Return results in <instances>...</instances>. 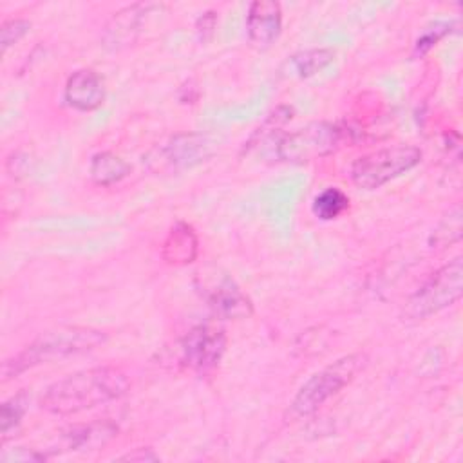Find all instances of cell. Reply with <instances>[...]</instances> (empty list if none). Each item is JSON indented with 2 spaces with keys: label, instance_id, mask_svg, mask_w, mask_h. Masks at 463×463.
Returning a JSON list of instances; mask_svg holds the SVG:
<instances>
[{
  "label": "cell",
  "instance_id": "obj_1",
  "mask_svg": "<svg viewBox=\"0 0 463 463\" xmlns=\"http://www.w3.org/2000/svg\"><path fill=\"white\" fill-rule=\"evenodd\" d=\"M128 389L130 380L121 367H89L51 383L40 398V409L49 414L69 416L114 402Z\"/></svg>",
  "mask_w": 463,
  "mask_h": 463
},
{
  "label": "cell",
  "instance_id": "obj_2",
  "mask_svg": "<svg viewBox=\"0 0 463 463\" xmlns=\"http://www.w3.org/2000/svg\"><path fill=\"white\" fill-rule=\"evenodd\" d=\"M107 342L105 331L85 326H61L49 329L25 345L18 354L7 358L2 365V380H11L27 369L54 360L94 351Z\"/></svg>",
  "mask_w": 463,
  "mask_h": 463
},
{
  "label": "cell",
  "instance_id": "obj_3",
  "mask_svg": "<svg viewBox=\"0 0 463 463\" xmlns=\"http://www.w3.org/2000/svg\"><path fill=\"white\" fill-rule=\"evenodd\" d=\"M365 365L367 354L351 353L315 373L295 394L291 402V416L302 418L318 411L329 398L349 385Z\"/></svg>",
  "mask_w": 463,
  "mask_h": 463
},
{
  "label": "cell",
  "instance_id": "obj_4",
  "mask_svg": "<svg viewBox=\"0 0 463 463\" xmlns=\"http://www.w3.org/2000/svg\"><path fill=\"white\" fill-rule=\"evenodd\" d=\"M421 156L414 145L383 146L356 157L349 168V177L358 188L376 190L418 166Z\"/></svg>",
  "mask_w": 463,
  "mask_h": 463
},
{
  "label": "cell",
  "instance_id": "obj_5",
  "mask_svg": "<svg viewBox=\"0 0 463 463\" xmlns=\"http://www.w3.org/2000/svg\"><path fill=\"white\" fill-rule=\"evenodd\" d=\"M347 130L336 123L313 121L293 132L275 137L277 159L288 163H309L331 156L344 141Z\"/></svg>",
  "mask_w": 463,
  "mask_h": 463
},
{
  "label": "cell",
  "instance_id": "obj_6",
  "mask_svg": "<svg viewBox=\"0 0 463 463\" xmlns=\"http://www.w3.org/2000/svg\"><path fill=\"white\" fill-rule=\"evenodd\" d=\"M463 295V259L456 257L438 268L405 302V320H423L450 307Z\"/></svg>",
  "mask_w": 463,
  "mask_h": 463
},
{
  "label": "cell",
  "instance_id": "obj_7",
  "mask_svg": "<svg viewBox=\"0 0 463 463\" xmlns=\"http://www.w3.org/2000/svg\"><path fill=\"white\" fill-rule=\"evenodd\" d=\"M215 145L217 143L206 134H175L152 148L146 156V163L154 172L186 170L208 161L215 154Z\"/></svg>",
  "mask_w": 463,
  "mask_h": 463
},
{
  "label": "cell",
  "instance_id": "obj_8",
  "mask_svg": "<svg viewBox=\"0 0 463 463\" xmlns=\"http://www.w3.org/2000/svg\"><path fill=\"white\" fill-rule=\"evenodd\" d=\"M195 288L210 309L222 318L241 320L253 313L250 297L221 268L201 269L195 277Z\"/></svg>",
  "mask_w": 463,
  "mask_h": 463
},
{
  "label": "cell",
  "instance_id": "obj_9",
  "mask_svg": "<svg viewBox=\"0 0 463 463\" xmlns=\"http://www.w3.org/2000/svg\"><path fill=\"white\" fill-rule=\"evenodd\" d=\"M226 342L222 329L210 324L195 326L181 338V364L190 371L208 373L219 365Z\"/></svg>",
  "mask_w": 463,
  "mask_h": 463
},
{
  "label": "cell",
  "instance_id": "obj_10",
  "mask_svg": "<svg viewBox=\"0 0 463 463\" xmlns=\"http://www.w3.org/2000/svg\"><path fill=\"white\" fill-rule=\"evenodd\" d=\"M156 7L159 5L148 4V2L146 4L137 2L116 11L103 27V34H101L103 47H107L109 51H121L132 45L137 40V34L141 31V25L146 14H150L152 9Z\"/></svg>",
  "mask_w": 463,
  "mask_h": 463
},
{
  "label": "cell",
  "instance_id": "obj_11",
  "mask_svg": "<svg viewBox=\"0 0 463 463\" xmlns=\"http://www.w3.org/2000/svg\"><path fill=\"white\" fill-rule=\"evenodd\" d=\"M282 29V7L275 0H255L248 7L246 34L251 45L269 47Z\"/></svg>",
  "mask_w": 463,
  "mask_h": 463
},
{
  "label": "cell",
  "instance_id": "obj_12",
  "mask_svg": "<svg viewBox=\"0 0 463 463\" xmlns=\"http://www.w3.org/2000/svg\"><path fill=\"white\" fill-rule=\"evenodd\" d=\"M118 434V425L112 421H90L67 427L58 436L56 449H52L51 456L58 452H85L96 450L107 445Z\"/></svg>",
  "mask_w": 463,
  "mask_h": 463
},
{
  "label": "cell",
  "instance_id": "obj_13",
  "mask_svg": "<svg viewBox=\"0 0 463 463\" xmlns=\"http://www.w3.org/2000/svg\"><path fill=\"white\" fill-rule=\"evenodd\" d=\"M105 81L94 69L74 71L65 83L63 98L69 107L80 112H90L105 101Z\"/></svg>",
  "mask_w": 463,
  "mask_h": 463
},
{
  "label": "cell",
  "instance_id": "obj_14",
  "mask_svg": "<svg viewBox=\"0 0 463 463\" xmlns=\"http://www.w3.org/2000/svg\"><path fill=\"white\" fill-rule=\"evenodd\" d=\"M197 255H199V239L195 230L184 221L174 222L161 244L163 260L172 266H186L194 262Z\"/></svg>",
  "mask_w": 463,
  "mask_h": 463
},
{
  "label": "cell",
  "instance_id": "obj_15",
  "mask_svg": "<svg viewBox=\"0 0 463 463\" xmlns=\"http://www.w3.org/2000/svg\"><path fill=\"white\" fill-rule=\"evenodd\" d=\"M89 174L98 186H112L130 174V165L121 156L103 150L92 156Z\"/></svg>",
  "mask_w": 463,
  "mask_h": 463
},
{
  "label": "cell",
  "instance_id": "obj_16",
  "mask_svg": "<svg viewBox=\"0 0 463 463\" xmlns=\"http://www.w3.org/2000/svg\"><path fill=\"white\" fill-rule=\"evenodd\" d=\"M335 52L331 49H307L302 52H297L288 61L291 72L298 78H309L322 69H326L329 63H333Z\"/></svg>",
  "mask_w": 463,
  "mask_h": 463
},
{
  "label": "cell",
  "instance_id": "obj_17",
  "mask_svg": "<svg viewBox=\"0 0 463 463\" xmlns=\"http://www.w3.org/2000/svg\"><path fill=\"white\" fill-rule=\"evenodd\" d=\"M461 206L454 204L447 215L438 222V226L432 230L430 233V246L434 248H443V246H450L454 242H458L461 239V232H463V222H461Z\"/></svg>",
  "mask_w": 463,
  "mask_h": 463
},
{
  "label": "cell",
  "instance_id": "obj_18",
  "mask_svg": "<svg viewBox=\"0 0 463 463\" xmlns=\"http://www.w3.org/2000/svg\"><path fill=\"white\" fill-rule=\"evenodd\" d=\"M29 396L25 391L16 392L9 400L2 403V414H0V430H2V443H5L20 427L22 418L27 411Z\"/></svg>",
  "mask_w": 463,
  "mask_h": 463
},
{
  "label": "cell",
  "instance_id": "obj_19",
  "mask_svg": "<svg viewBox=\"0 0 463 463\" xmlns=\"http://www.w3.org/2000/svg\"><path fill=\"white\" fill-rule=\"evenodd\" d=\"M313 213L322 219V221H331L340 217L347 208H349V197L335 186H329L322 190L315 199H313Z\"/></svg>",
  "mask_w": 463,
  "mask_h": 463
},
{
  "label": "cell",
  "instance_id": "obj_20",
  "mask_svg": "<svg viewBox=\"0 0 463 463\" xmlns=\"http://www.w3.org/2000/svg\"><path fill=\"white\" fill-rule=\"evenodd\" d=\"M31 29V22L25 18H11L5 20L0 27V47L5 52L11 45L20 42Z\"/></svg>",
  "mask_w": 463,
  "mask_h": 463
},
{
  "label": "cell",
  "instance_id": "obj_21",
  "mask_svg": "<svg viewBox=\"0 0 463 463\" xmlns=\"http://www.w3.org/2000/svg\"><path fill=\"white\" fill-rule=\"evenodd\" d=\"M450 31H452V22H436V24L425 27V31L416 40L414 52L420 54V56L425 54L429 49H432L436 45L438 40L447 36Z\"/></svg>",
  "mask_w": 463,
  "mask_h": 463
},
{
  "label": "cell",
  "instance_id": "obj_22",
  "mask_svg": "<svg viewBox=\"0 0 463 463\" xmlns=\"http://www.w3.org/2000/svg\"><path fill=\"white\" fill-rule=\"evenodd\" d=\"M217 27V14L215 11L203 13L195 22V33L201 42H208L213 36V31Z\"/></svg>",
  "mask_w": 463,
  "mask_h": 463
},
{
  "label": "cell",
  "instance_id": "obj_23",
  "mask_svg": "<svg viewBox=\"0 0 463 463\" xmlns=\"http://www.w3.org/2000/svg\"><path fill=\"white\" fill-rule=\"evenodd\" d=\"M119 459H123V461H157L159 458L150 449H137L134 452L121 456Z\"/></svg>",
  "mask_w": 463,
  "mask_h": 463
}]
</instances>
